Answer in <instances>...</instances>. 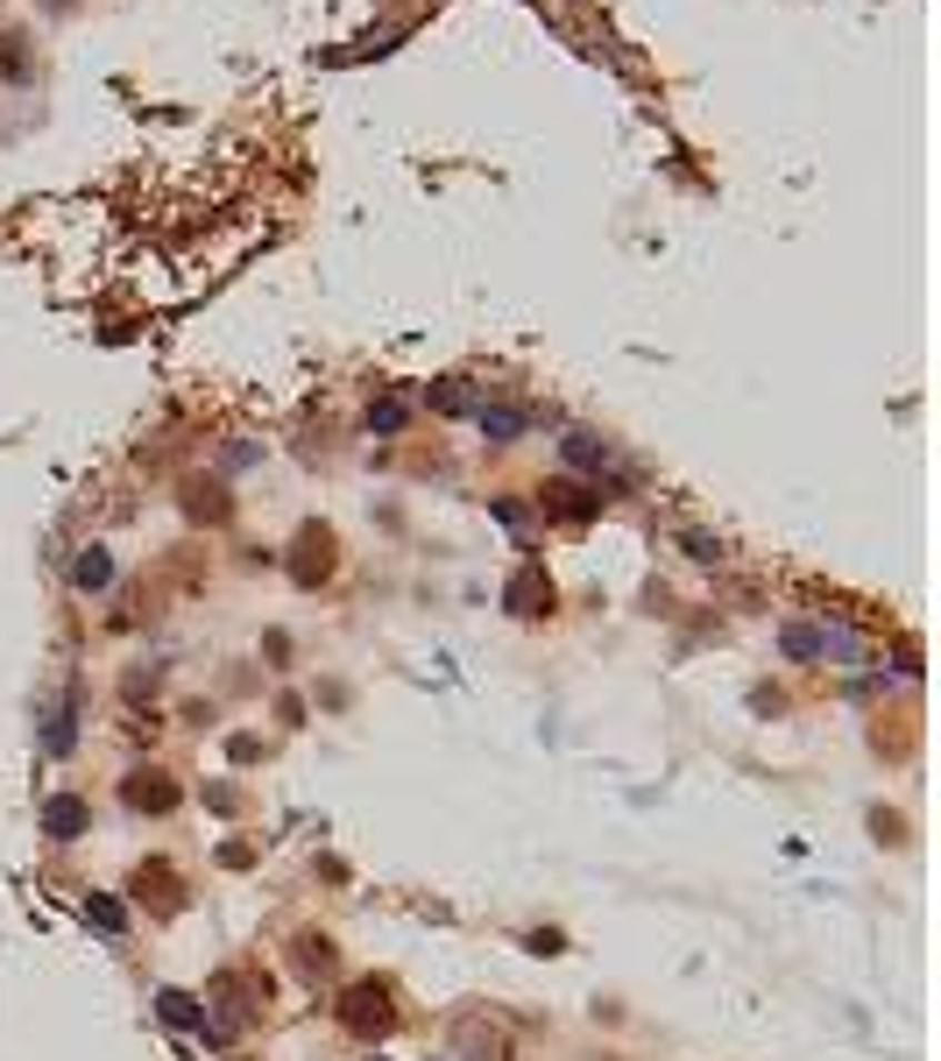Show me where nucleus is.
Returning <instances> with one entry per match:
<instances>
[{
    "instance_id": "obj_9",
    "label": "nucleus",
    "mask_w": 941,
    "mask_h": 1061,
    "mask_svg": "<svg viewBox=\"0 0 941 1061\" xmlns=\"http://www.w3.org/2000/svg\"><path fill=\"white\" fill-rule=\"evenodd\" d=\"M184 510L206 517V524H220V517H227V489H220V481H191V489H184Z\"/></svg>"
},
{
    "instance_id": "obj_12",
    "label": "nucleus",
    "mask_w": 941,
    "mask_h": 1061,
    "mask_svg": "<svg viewBox=\"0 0 941 1061\" xmlns=\"http://www.w3.org/2000/svg\"><path fill=\"white\" fill-rule=\"evenodd\" d=\"M821 651H829V630H807V623L785 630V659H821Z\"/></svg>"
},
{
    "instance_id": "obj_5",
    "label": "nucleus",
    "mask_w": 941,
    "mask_h": 1061,
    "mask_svg": "<svg viewBox=\"0 0 941 1061\" xmlns=\"http://www.w3.org/2000/svg\"><path fill=\"white\" fill-rule=\"evenodd\" d=\"M538 510L560 517V524H588V517L602 510V496L581 489V481H545V489H538Z\"/></svg>"
},
{
    "instance_id": "obj_8",
    "label": "nucleus",
    "mask_w": 941,
    "mask_h": 1061,
    "mask_svg": "<svg viewBox=\"0 0 941 1061\" xmlns=\"http://www.w3.org/2000/svg\"><path fill=\"white\" fill-rule=\"evenodd\" d=\"M291 962L304 977H326L340 962V949H333V934H298V949H291Z\"/></svg>"
},
{
    "instance_id": "obj_2",
    "label": "nucleus",
    "mask_w": 941,
    "mask_h": 1061,
    "mask_svg": "<svg viewBox=\"0 0 941 1061\" xmlns=\"http://www.w3.org/2000/svg\"><path fill=\"white\" fill-rule=\"evenodd\" d=\"M121 800L134 807V814H178L184 785L170 779L163 764H142V771H128V779H121Z\"/></svg>"
},
{
    "instance_id": "obj_10",
    "label": "nucleus",
    "mask_w": 941,
    "mask_h": 1061,
    "mask_svg": "<svg viewBox=\"0 0 941 1061\" xmlns=\"http://www.w3.org/2000/svg\"><path fill=\"white\" fill-rule=\"evenodd\" d=\"M157 1012L170 1019V1027H206V1012H199V998H184V991H163V998H157Z\"/></svg>"
},
{
    "instance_id": "obj_14",
    "label": "nucleus",
    "mask_w": 941,
    "mask_h": 1061,
    "mask_svg": "<svg viewBox=\"0 0 941 1061\" xmlns=\"http://www.w3.org/2000/svg\"><path fill=\"white\" fill-rule=\"evenodd\" d=\"M369 424H376V432H397V424H403V397H382L369 411Z\"/></svg>"
},
{
    "instance_id": "obj_11",
    "label": "nucleus",
    "mask_w": 941,
    "mask_h": 1061,
    "mask_svg": "<svg viewBox=\"0 0 941 1061\" xmlns=\"http://www.w3.org/2000/svg\"><path fill=\"white\" fill-rule=\"evenodd\" d=\"M71 581H79L86 594H92V588H107V581H113V559H107L100 545H92V552L79 559V567H71Z\"/></svg>"
},
{
    "instance_id": "obj_7",
    "label": "nucleus",
    "mask_w": 941,
    "mask_h": 1061,
    "mask_svg": "<svg viewBox=\"0 0 941 1061\" xmlns=\"http://www.w3.org/2000/svg\"><path fill=\"white\" fill-rule=\"evenodd\" d=\"M92 828V807L79 800V793H57V800H43V835L50 842H79Z\"/></svg>"
},
{
    "instance_id": "obj_4",
    "label": "nucleus",
    "mask_w": 941,
    "mask_h": 1061,
    "mask_svg": "<svg viewBox=\"0 0 941 1061\" xmlns=\"http://www.w3.org/2000/svg\"><path fill=\"white\" fill-rule=\"evenodd\" d=\"M333 552H340L333 531H326V524H304V531H298V559H291V581H298V588H319L326 573H333Z\"/></svg>"
},
{
    "instance_id": "obj_13",
    "label": "nucleus",
    "mask_w": 941,
    "mask_h": 1061,
    "mask_svg": "<svg viewBox=\"0 0 941 1061\" xmlns=\"http://www.w3.org/2000/svg\"><path fill=\"white\" fill-rule=\"evenodd\" d=\"M86 920H92V928H107V934H121V928H128V913H121L113 899H86Z\"/></svg>"
},
{
    "instance_id": "obj_1",
    "label": "nucleus",
    "mask_w": 941,
    "mask_h": 1061,
    "mask_svg": "<svg viewBox=\"0 0 941 1061\" xmlns=\"http://www.w3.org/2000/svg\"><path fill=\"white\" fill-rule=\"evenodd\" d=\"M340 1027H348L354 1040H382L397 1027V991L382 977H361V983H348L340 991Z\"/></svg>"
},
{
    "instance_id": "obj_3",
    "label": "nucleus",
    "mask_w": 941,
    "mask_h": 1061,
    "mask_svg": "<svg viewBox=\"0 0 941 1061\" xmlns=\"http://www.w3.org/2000/svg\"><path fill=\"white\" fill-rule=\"evenodd\" d=\"M503 609H510V615H524V623H538V615H552V581H545V567H538V559H524V567L510 573V588H503Z\"/></svg>"
},
{
    "instance_id": "obj_15",
    "label": "nucleus",
    "mask_w": 941,
    "mask_h": 1061,
    "mask_svg": "<svg viewBox=\"0 0 941 1061\" xmlns=\"http://www.w3.org/2000/svg\"><path fill=\"white\" fill-rule=\"evenodd\" d=\"M157 680H163L157 665H149V672H134V680H128V701H142V693H157Z\"/></svg>"
},
{
    "instance_id": "obj_6",
    "label": "nucleus",
    "mask_w": 941,
    "mask_h": 1061,
    "mask_svg": "<svg viewBox=\"0 0 941 1061\" xmlns=\"http://www.w3.org/2000/svg\"><path fill=\"white\" fill-rule=\"evenodd\" d=\"M134 899L157 905V913H184V878L157 857V863H142V871H134Z\"/></svg>"
}]
</instances>
